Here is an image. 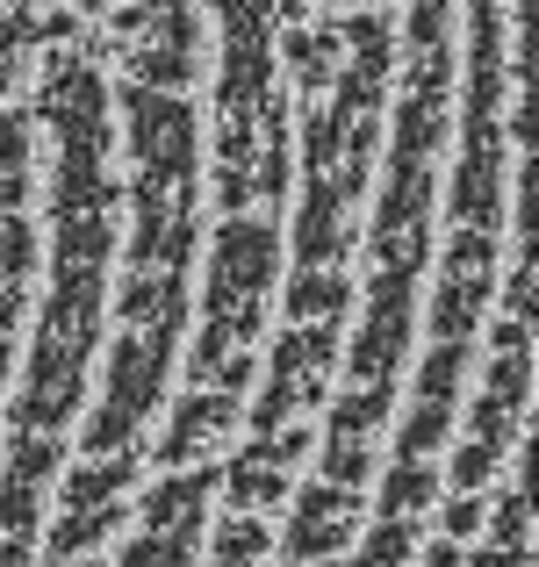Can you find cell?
Returning a JSON list of instances; mask_svg holds the SVG:
<instances>
[{"label":"cell","mask_w":539,"mask_h":567,"mask_svg":"<svg viewBox=\"0 0 539 567\" xmlns=\"http://www.w3.org/2000/svg\"><path fill=\"white\" fill-rule=\"evenodd\" d=\"M209 503H216V467L159 474V482L144 488V503L130 511L138 532H130V546H123V567H194Z\"/></svg>","instance_id":"7c38bea8"},{"label":"cell","mask_w":539,"mask_h":567,"mask_svg":"<svg viewBox=\"0 0 539 567\" xmlns=\"http://www.w3.org/2000/svg\"><path fill=\"white\" fill-rule=\"evenodd\" d=\"M532 503H526V474H511L504 482V496L489 503V546L475 560H460V567H526V546H532Z\"/></svg>","instance_id":"ac0fdd59"},{"label":"cell","mask_w":539,"mask_h":567,"mask_svg":"<svg viewBox=\"0 0 539 567\" xmlns=\"http://www.w3.org/2000/svg\"><path fill=\"white\" fill-rule=\"evenodd\" d=\"M216 37V202L223 216H266L288 187V94L274 80L281 8H223Z\"/></svg>","instance_id":"5b68a950"},{"label":"cell","mask_w":539,"mask_h":567,"mask_svg":"<svg viewBox=\"0 0 539 567\" xmlns=\"http://www.w3.org/2000/svg\"><path fill=\"white\" fill-rule=\"evenodd\" d=\"M29 173H37V115L29 109H0V338L22 323L29 288H37Z\"/></svg>","instance_id":"9c48e42d"},{"label":"cell","mask_w":539,"mask_h":567,"mask_svg":"<svg viewBox=\"0 0 539 567\" xmlns=\"http://www.w3.org/2000/svg\"><path fill=\"white\" fill-rule=\"evenodd\" d=\"M8 367H14V346L0 338V402H8Z\"/></svg>","instance_id":"7402d4cb"},{"label":"cell","mask_w":539,"mask_h":567,"mask_svg":"<svg viewBox=\"0 0 539 567\" xmlns=\"http://www.w3.org/2000/svg\"><path fill=\"white\" fill-rule=\"evenodd\" d=\"M80 37L58 43L37 80V115L51 123V288L22 388L8 402V445H65L109 331V251L123 194L109 173V80Z\"/></svg>","instance_id":"7a4b0ae2"},{"label":"cell","mask_w":539,"mask_h":567,"mask_svg":"<svg viewBox=\"0 0 539 567\" xmlns=\"http://www.w3.org/2000/svg\"><path fill=\"white\" fill-rule=\"evenodd\" d=\"M303 453H309V424H288V431H274V439H252L237 460H223V467H216V496L231 503V517L274 511V503L288 496L295 460H303Z\"/></svg>","instance_id":"5bb4252c"},{"label":"cell","mask_w":539,"mask_h":567,"mask_svg":"<svg viewBox=\"0 0 539 567\" xmlns=\"http://www.w3.org/2000/svg\"><path fill=\"white\" fill-rule=\"evenodd\" d=\"M58 460H65V445H8V467H0V567H37Z\"/></svg>","instance_id":"4fadbf2b"},{"label":"cell","mask_w":539,"mask_h":567,"mask_svg":"<svg viewBox=\"0 0 539 567\" xmlns=\"http://www.w3.org/2000/svg\"><path fill=\"white\" fill-rule=\"evenodd\" d=\"M526 395H532V251L518 237L511 302L489 331V374L468 402V439H460L454 467L439 474V496H482L489 474L511 460V439L526 431Z\"/></svg>","instance_id":"52a82bcc"},{"label":"cell","mask_w":539,"mask_h":567,"mask_svg":"<svg viewBox=\"0 0 539 567\" xmlns=\"http://www.w3.org/2000/svg\"><path fill=\"white\" fill-rule=\"evenodd\" d=\"M346 317L332 323H281V346L274 360H266V381H260V402L245 410L252 439H274V431H288L295 416H309L324 395H332L338 381V346H346V331H338Z\"/></svg>","instance_id":"30bf717a"},{"label":"cell","mask_w":539,"mask_h":567,"mask_svg":"<svg viewBox=\"0 0 539 567\" xmlns=\"http://www.w3.org/2000/svg\"><path fill=\"white\" fill-rule=\"evenodd\" d=\"M87 29V14H65V8H8L0 0V94H14L29 51H58Z\"/></svg>","instance_id":"e0dca14e"},{"label":"cell","mask_w":539,"mask_h":567,"mask_svg":"<svg viewBox=\"0 0 539 567\" xmlns=\"http://www.w3.org/2000/svg\"><path fill=\"white\" fill-rule=\"evenodd\" d=\"M410 43L403 58V94H396V130H388V166H382V202H374L367 230V317L346 352V395L332 402V431H324V474L317 482L353 488L382 460V431L396 416V374L410 360L417 331V280L431 259V202H439V152L446 123H454V8L425 0L396 22Z\"/></svg>","instance_id":"6da1fadb"},{"label":"cell","mask_w":539,"mask_h":567,"mask_svg":"<svg viewBox=\"0 0 539 567\" xmlns=\"http://www.w3.org/2000/svg\"><path fill=\"white\" fill-rule=\"evenodd\" d=\"M130 130V237L123 295H115V346L101 402L80 424V460H130L144 424L166 402L173 346L187 331V259H194V181H202V130L180 94L115 86Z\"/></svg>","instance_id":"3957f363"},{"label":"cell","mask_w":539,"mask_h":567,"mask_svg":"<svg viewBox=\"0 0 539 567\" xmlns=\"http://www.w3.org/2000/svg\"><path fill=\"white\" fill-rule=\"evenodd\" d=\"M353 532H359V496L353 488L309 482L303 496H295V517L281 525L274 554L288 567H338V554L353 546Z\"/></svg>","instance_id":"9a60e30c"},{"label":"cell","mask_w":539,"mask_h":567,"mask_svg":"<svg viewBox=\"0 0 539 567\" xmlns=\"http://www.w3.org/2000/svg\"><path fill=\"white\" fill-rule=\"evenodd\" d=\"M281 288V223L274 216H223L209 245V288H202V331L187 352V395H237L252 388V346L274 317Z\"/></svg>","instance_id":"8992f818"},{"label":"cell","mask_w":539,"mask_h":567,"mask_svg":"<svg viewBox=\"0 0 539 567\" xmlns=\"http://www.w3.org/2000/svg\"><path fill=\"white\" fill-rule=\"evenodd\" d=\"M396 72V14H338V72L317 101H303V208H295V274H346L353 208L382 166V115Z\"/></svg>","instance_id":"277c9868"},{"label":"cell","mask_w":539,"mask_h":567,"mask_svg":"<svg viewBox=\"0 0 539 567\" xmlns=\"http://www.w3.org/2000/svg\"><path fill=\"white\" fill-rule=\"evenodd\" d=\"M130 482H138V453L130 460H72L65 467V488H58V517L43 525V554L51 567L65 560H94L101 539L130 517Z\"/></svg>","instance_id":"8fae6325"},{"label":"cell","mask_w":539,"mask_h":567,"mask_svg":"<svg viewBox=\"0 0 539 567\" xmlns=\"http://www.w3.org/2000/svg\"><path fill=\"white\" fill-rule=\"evenodd\" d=\"M65 567H109V560H65Z\"/></svg>","instance_id":"603a6c76"},{"label":"cell","mask_w":539,"mask_h":567,"mask_svg":"<svg viewBox=\"0 0 539 567\" xmlns=\"http://www.w3.org/2000/svg\"><path fill=\"white\" fill-rule=\"evenodd\" d=\"M475 532H482V496H439V539L468 546Z\"/></svg>","instance_id":"ffe728a7"},{"label":"cell","mask_w":539,"mask_h":567,"mask_svg":"<svg viewBox=\"0 0 539 567\" xmlns=\"http://www.w3.org/2000/svg\"><path fill=\"white\" fill-rule=\"evenodd\" d=\"M410 567H460V546L431 539V546H425V560H410Z\"/></svg>","instance_id":"44dd1931"},{"label":"cell","mask_w":539,"mask_h":567,"mask_svg":"<svg viewBox=\"0 0 539 567\" xmlns=\"http://www.w3.org/2000/svg\"><path fill=\"white\" fill-rule=\"evenodd\" d=\"M266 560H274V525L266 517H223L209 567H266Z\"/></svg>","instance_id":"d6986e66"},{"label":"cell","mask_w":539,"mask_h":567,"mask_svg":"<svg viewBox=\"0 0 539 567\" xmlns=\"http://www.w3.org/2000/svg\"><path fill=\"white\" fill-rule=\"evenodd\" d=\"M101 37V51L115 58L123 86L144 94H180L202 72V14L194 8H115L101 22H87Z\"/></svg>","instance_id":"ba28073f"},{"label":"cell","mask_w":539,"mask_h":567,"mask_svg":"<svg viewBox=\"0 0 539 567\" xmlns=\"http://www.w3.org/2000/svg\"><path fill=\"white\" fill-rule=\"evenodd\" d=\"M245 424V402L237 395H180L166 416V439H159V474H194L209 460H223L231 431Z\"/></svg>","instance_id":"2e32d148"}]
</instances>
